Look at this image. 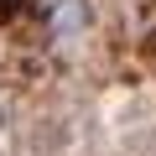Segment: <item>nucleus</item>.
Here are the masks:
<instances>
[{
	"label": "nucleus",
	"instance_id": "obj_2",
	"mask_svg": "<svg viewBox=\"0 0 156 156\" xmlns=\"http://www.w3.org/2000/svg\"><path fill=\"white\" fill-rule=\"evenodd\" d=\"M0 120H5V115H0Z\"/></svg>",
	"mask_w": 156,
	"mask_h": 156
},
{
	"label": "nucleus",
	"instance_id": "obj_1",
	"mask_svg": "<svg viewBox=\"0 0 156 156\" xmlns=\"http://www.w3.org/2000/svg\"><path fill=\"white\" fill-rule=\"evenodd\" d=\"M89 16H83V0H57V11H52V26L57 31H78Z\"/></svg>",
	"mask_w": 156,
	"mask_h": 156
}]
</instances>
